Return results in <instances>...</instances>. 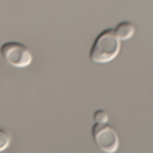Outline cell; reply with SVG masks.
<instances>
[{
	"instance_id": "obj_1",
	"label": "cell",
	"mask_w": 153,
	"mask_h": 153,
	"mask_svg": "<svg viewBox=\"0 0 153 153\" xmlns=\"http://www.w3.org/2000/svg\"><path fill=\"white\" fill-rule=\"evenodd\" d=\"M121 51V40L113 29H103L97 37L89 51V58L97 65H106L118 57Z\"/></svg>"
},
{
	"instance_id": "obj_2",
	"label": "cell",
	"mask_w": 153,
	"mask_h": 153,
	"mask_svg": "<svg viewBox=\"0 0 153 153\" xmlns=\"http://www.w3.org/2000/svg\"><path fill=\"white\" fill-rule=\"evenodd\" d=\"M92 139L97 144V147L104 152V153H115L120 147V136L117 133V130L112 126H109V123L100 124V123H94L92 126Z\"/></svg>"
},
{
	"instance_id": "obj_3",
	"label": "cell",
	"mask_w": 153,
	"mask_h": 153,
	"mask_svg": "<svg viewBox=\"0 0 153 153\" xmlns=\"http://www.w3.org/2000/svg\"><path fill=\"white\" fill-rule=\"evenodd\" d=\"M0 55L14 68H26L32 63V54L28 46L19 42H5L0 46Z\"/></svg>"
},
{
	"instance_id": "obj_4",
	"label": "cell",
	"mask_w": 153,
	"mask_h": 153,
	"mask_svg": "<svg viewBox=\"0 0 153 153\" xmlns=\"http://www.w3.org/2000/svg\"><path fill=\"white\" fill-rule=\"evenodd\" d=\"M115 34H117V37L120 38L121 42H126V40H130V38L135 35V31H136V28H135V25L132 23V22H120L117 26H115Z\"/></svg>"
},
{
	"instance_id": "obj_5",
	"label": "cell",
	"mask_w": 153,
	"mask_h": 153,
	"mask_svg": "<svg viewBox=\"0 0 153 153\" xmlns=\"http://www.w3.org/2000/svg\"><path fill=\"white\" fill-rule=\"evenodd\" d=\"M11 146V133L5 129H0V152L6 150Z\"/></svg>"
},
{
	"instance_id": "obj_6",
	"label": "cell",
	"mask_w": 153,
	"mask_h": 153,
	"mask_svg": "<svg viewBox=\"0 0 153 153\" xmlns=\"http://www.w3.org/2000/svg\"><path fill=\"white\" fill-rule=\"evenodd\" d=\"M94 123H100V124H104L109 123V113L103 109H98L94 112Z\"/></svg>"
}]
</instances>
